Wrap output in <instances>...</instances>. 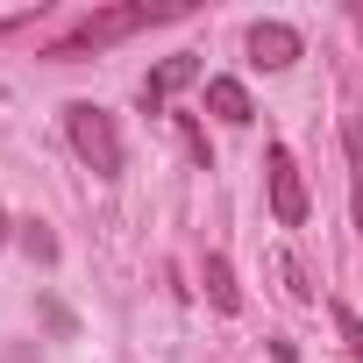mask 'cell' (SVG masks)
I'll use <instances>...</instances> for the list:
<instances>
[{
  "label": "cell",
  "mask_w": 363,
  "mask_h": 363,
  "mask_svg": "<svg viewBox=\"0 0 363 363\" xmlns=\"http://www.w3.org/2000/svg\"><path fill=\"white\" fill-rule=\"evenodd\" d=\"M178 8H150V0H128V8H100V15H86L72 36H57L50 43V57L65 65V57H86V50H107V43H121V36H135V29H150V22H171Z\"/></svg>",
  "instance_id": "cell-1"
},
{
  "label": "cell",
  "mask_w": 363,
  "mask_h": 363,
  "mask_svg": "<svg viewBox=\"0 0 363 363\" xmlns=\"http://www.w3.org/2000/svg\"><path fill=\"white\" fill-rule=\"evenodd\" d=\"M65 135H72V150L86 157V171H93V178H121V128H114V114H107V107L72 100V107H65Z\"/></svg>",
  "instance_id": "cell-2"
},
{
  "label": "cell",
  "mask_w": 363,
  "mask_h": 363,
  "mask_svg": "<svg viewBox=\"0 0 363 363\" xmlns=\"http://www.w3.org/2000/svg\"><path fill=\"white\" fill-rule=\"evenodd\" d=\"M264 171H271V214H278V228H299V221H306V186H299L292 150H285V143H271Z\"/></svg>",
  "instance_id": "cell-3"
},
{
  "label": "cell",
  "mask_w": 363,
  "mask_h": 363,
  "mask_svg": "<svg viewBox=\"0 0 363 363\" xmlns=\"http://www.w3.org/2000/svg\"><path fill=\"white\" fill-rule=\"evenodd\" d=\"M193 79H200V57H193V50L164 57V65H157V72L143 79V107H150V114H164V100H171L178 86H193Z\"/></svg>",
  "instance_id": "cell-4"
},
{
  "label": "cell",
  "mask_w": 363,
  "mask_h": 363,
  "mask_svg": "<svg viewBox=\"0 0 363 363\" xmlns=\"http://www.w3.org/2000/svg\"><path fill=\"white\" fill-rule=\"evenodd\" d=\"M292 57H299V29H285V22H257V29H250V65L285 72Z\"/></svg>",
  "instance_id": "cell-5"
},
{
  "label": "cell",
  "mask_w": 363,
  "mask_h": 363,
  "mask_svg": "<svg viewBox=\"0 0 363 363\" xmlns=\"http://www.w3.org/2000/svg\"><path fill=\"white\" fill-rule=\"evenodd\" d=\"M342 157H349V207H356V228H363V114L342 121Z\"/></svg>",
  "instance_id": "cell-6"
},
{
  "label": "cell",
  "mask_w": 363,
  "mask_h": 363,
  "mask_svg": "<svg viewBox=\"0 0 363 363\" xmlns=\"http://www.w3.org/2000/svg\"><path fill=\"white\" fill-rule=\"evenodd\" d=\"M207 107L228 121V128H242L257 107H250V93H242V79H207Z\"/></svg>",
  "instance_id": "cell-7"
},
{
  "label": "cell",
  "mask_w": 363,
  "mask_h": 363,
  "mask_svg": "<svg viewBox=\"0 0 363 363\" xmlns=\"http://www.w3.org/2000/svg\"><path fill=\"white\" fill-rule=\"evenodd\" d=\"M207 299H214L221 313H235V306H242V299H235V278H228V264H221V257H207Z\"/></svg>",
  "instance_id": "cell-8"
},
{
  "label": "cell",
  "mask_w": 363,
  "mask_h": 363,
  "mask_svg": "<svg viewBox=\"0 0 363 363\" xmlns=\"http://www.w3.org/2000/svg\"><path fill=\"white\" fill-rule=\"evenodd\" d=\"M335 328H342V349H349V356L363 363V320H356V313H349L342 299H335Z\"/></svg>",
  "instance_id": "cell-9"
},
{
  "label": "cell",
  "mask_w": 363,
  "mask_h": 363,
  "mask_svg": "<svg viewBox=\"0 0 363 363\" xmlns=\"http://www.w3.org/2000/svg\"><path fill=\"white\" fill-rule=\"evenodd\" d=\"M278 278H285V292H292V299H313V285H306V271H299L292 257H278Z\"/></svg>",
  "instance_id": "cell-10"
},
{
  "label": "cell",
  "mask_w": 363,
  "mask_h": 363,
  "mask_svg": "<svg viewBox=\"0 0 363 363\" xmlns=\"http://www.w3.org/2000/svg\"><path fill=\"white\" fill-rule=\"evenodd\" d=\"M0 242H8V207H0Z\"/></svg>",
  "instance_id": "cell-11"
},
{
  "label": "cell",
  "mask_w": 363,
  "mask_h": 363,
  "mask_svg": "<svg viewBox=\"0 0 363 363\" xmlns=\"http://www.w3.org/2000/svg\"><path fill=\"white\" fill-rule=\"evenodd\" d=\"M356 29H363V8H356Z\"/></svg>",
  "instance_id": "cell-12"
}]
</instances>
